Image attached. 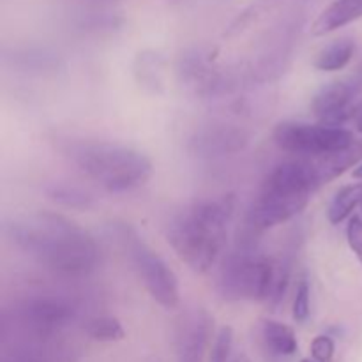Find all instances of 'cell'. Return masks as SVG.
<instances>
[{"label": "cell", "instance_id": "cell-1", "mask_svg": "<svg viewBox=\"0 0 362 362\" xmlns=\"http://www.w3.org/2000/svg\"><path fill=\"white\" fill-rule=\"evenodd\" d=\"M4 235L16 250L62 278H83L98 267L94 237L59 212L13 216L4 223Z\"/></svg>", "mask_w": 362, "mask_h": 362}, {"label": "cell", "instance_id": "cell-2", "mask_svg": "<svg viewBox=\"0 0 362 362\" xmlns=\"http://www.w3.org/2000/svg\"><path fill=\"white\" fill-rule=\"evenodd\" d=\"M292 276L288 257H269L258 251V240L239 237L235 247L223 258L218 292L228 303L257 300L278 308Z\"/></svg>", "mask_w": 362, "mask_h": 362}, {"label": "cell", "instance_id": "cell-3", "mask_svg": "<svg viewBox=\"0 0 362 362\" xmlns=\"http://www.w3.org/2000/svg\"><path fill=\"white\" fill-rule=\"evenodd\" d=\"M233 212V194L197 202L173 216L166 228V240L191 271L205 274L225 250Z\"/></svg>", "mask_w": 362, "mask_h": 362}, {"label": "cell", "instance_id": "cell-4", "mask_svg": "<svg viewBox=\"0 0 362 362\" xmlns=\"http://www.w3.org/2000/svg\"><path fill=\"white\" fill-rule=\"evenodd\" d=\"M55 147L81 173L110 193H126L147 184L152 161L129 145L90 138L59 136Z\"/></svg>", "mask_w": 362, "mask_h": 362}, {"label": "cell", "instance_id": "cell-5", "mask_svg": "<svg viewBox=\"0 0 362 362\" xmlns=\"http://www.w3.org/2000/svg\"><path fill=\"white\" fill-rule=\"evenodd\" d=\"M317 189V179L308 159H296L274 166L247 211L243 228L260 237L267 230L300 214Z\"/></svg>", "mask_w": 362, "mask_h": 362}, {"label": "cell", "instance_id": "cell-6", "mask_svg": "<svg viewBox=\"0 0 362 362\" xmlns=\"http://www.w3.org/2000/svg\"><path fill=\"white\" fill-rule=\"evenodd\" d=\"M81 317L80 304L62 293H28L4 311V325H13L25 345L55 343L64 329L71 327Z\"/></svg>", "mask_w": 362, "mask_h": 362}, {"label": "cell", "instance_id": "cell-7", "mask_svg": "<svg viewBox=\"0 0 362 362\" xmlns=\"http://www.w3.org/2000/svg\"><path fill=\"white\" fill-rule=\"evenodd\" d=\"M304 23L306 14L304 11L296 9L274 21L262 34L250 59L243 62L247 83H272L283 76L288 69Z\"/></svg>", "mask_w": 362, "mask_h": 362}, {"label": "cell", "instance_id": "cell-8", "mask_svg": "<svg viewBox=\"0 0 362 362\" xmlns=\"http://www.w3.org/2000/svg\"><path fill=\"white\" fill-rule=\"evenodd\" d=\"M112 233L152 299L165 310H175L180 303L179 279L175 272L138 235L133 226L115 223L112 225Z\"/></svg>", "mask_w": 362, "mask_h": 362}, {"label": "cell", "instance_id": "cell-9", "mask_svg": "<svg viewBox=\"0 0 362 362\" xmlns=\"http://www.w3.org/2000/svg\"><path fill=\"white\" fill-rule=\"evenodd\" d=\"M274 144L300 159H315L345 151L356 141L352 131L327 124L279 122L272 131Z\"/></svg>", "mask_w": 362, "mask_h": 362}, {"label": "cell", "instance_id": "cell-10", "mask_svg": "<svg viewBox=\"0 0 362 362\" xmlns=\"http://www.w3.org/2000/svg\"><path fill=\"white\" fill-rule=\"evenodd\" d=\"M362 108V62L345 78L324 85L315 94L311 110L320 124L341 127L346 120L357 119Z\"/></svg>", "mask_w": 362, "mask_h": 362}, {"label": "cell", "instance_id": "cell-11", "mask_svg": "<svg viewBox=\"0 0 362 362\" xmlns=\"http://www.w3.org/2000/svg\"><path fill=\"white\" fill-rule=\"evenodd\" d=\"M251 136L244 127L226 122H211L198 127L187 141V151L202 161L239 154L250 144Z\"/></svg>", "mask_w": 362, "mask_h": 362}, {"label": "cell", "instance_id": "cell-12", "mask_svg": "<svg viewBox=\"0 0 362 362\" xmlns=\"http://www.w3.org/2000/svg\"><path fill=\"white\" fill-rule=\"evenodd\" d=\"M2 64L14 73L25 76L52 78L66 71V60L48 46L16 45L2 49Z\"/></svg>", "mask_w": 362, "mask_h": 362}, {"label": "cell", "instance_id": "cell-13", "mask_svg": "<svg viewBox=\"0 0 362 362\" xmlns=\"http://www.w3.org/2000/svg\"><path fill=\"white\" fill-rule=\"evenodd\" d=\"M211 315L194 310L182 318L177 329V362H204L212 338Z\"/></svg>", "mask_w": 362, "mask_h": 362}, {"label": "cell", "instance_id": "cell-14", "mask_svg": "<svg viewBox=\"0 0 362 362\" xmlns=\"http://www.w3.org/2000/svg\"><path fill=\"white\" fill-rule=\"evenodd\" d=\"M311 170L315 173L318 187L334 180L336 177L343 175L346 170L357 168L362 163V140H356L345 151L334 152V154L322 156V158L308 159Z\"/></svg>", "mask_w": 362, "mask_h": 362}, {"label": "cell", "instance_id": "cell-15", "mask_svg": "<svg viewBox=\"0 0 362 362\" xmlns=\"http://www.w3.org/2000/svg\"><path fill=\"white\" fill-rule=\"evenodd\" d=\"M362 18V0H334L318 14L311 25V34L325 35L339 30Z\"/></svg>", "mask_w": 362, "mask_h": 362}, {"label": "cell", "instance_id": "cell-16", "mask_svg": "<svg viewBox=\"0 0 362 362\" xmlns=\"http://www.w3.org/2000/svg\"><path fill=\"white\" fill-rule=\"evenodd\" d=\"M165 69L166 62L165 57L152 49H144L134 57L133 74L136 83L144 90L152 92V94H161L165 92Z\"/></svg>", "mask_w": 362, "mask_h": 362}, {"label": "cell", "instance_id": "cell-17", "mask_svg": "<svg viewBox=\"0 0 362 362\" xmlns=\"http://www.w3.org/2000/svg\"><path fill=\"white\" fill-rule=\"evenodd\" d=\"M124 18L115 11L106 9L105 6H92V9L81 11L74 18V28L87 35L113 34L120 30Z\"/></svg>", "mask_w": 362, "mask_h": 362}, {"label": "cell", "instance_id": "cell-18", "mask_svg": "<svg viewBox=\"0 0 362 362\" xmlns=\"http://www.w3.org/2000/svg\"><path fill=\"white\" fill-rule=\"evenodd\" d=\"M262 341L265 349L278 357H292L299 349L297 336L292 327L276 320H264L262 324Z\"/></svg>", "mask_w": 362, "mask_h": 362}, {"label": "cell", "instance_id": "cell-19", "mask_svg": "<svg viewBox=\"0 0 362 362\" xmlns=\"http://www.w3.org/2000/svg\"><path fill=\"white\" fill-rule=\"evenodd\" d=\"M354 53H356V41L352 37H339L318 52L315 67L324 73L341 71L354 59Z\"/></svg>", "mask_w": 362, "mask_h": 362}, {"label": "cell", "instance_id": "cell-20", "mask_svg": "<svg viewBox=\"0 0 362 362\" xmlns=\"http://www.w3.org/2000/svg\"><path fill=\"white\" fill-rule=\"evenodd\" d=\"M357 207H362V182L343 186L334 198L331 200L327 209V218L332 225H339L346 218L352 216Z\"/></svg>", "mask_w": 362, "mask_h": 362}, {"label": "cell", "instance_id": "cell-21", "mask_svg": "<svg viewBox=\"0 0 362 362\" xmlns=\"http://www.w3.org/2000/svg\"><path fill=\"white\" fill-rule=\"evenodd\" d=\"M46 194H48L49 200H53L55 204L67 209H81V211H87V209L94 207V198H92V194H88L81 187L69 186V184H53V186H49L46 189Z\"/></svg>", "mask_w": 362, "mask_h": 362}, {"label": "cell", "instance_id": "cell-22", "mask_svg": "<svg viewBox=\"0 0 362 362\" xmlns=\"http://www.w3.org/2000/svg\"><path fill=\"white\" fill-rule=\"evenodd\" d=\"M85 332L92 339L101 343H115L122 341L126 338L122 324L113 317H94L87 318L85 322Z\"/></svg>", "mask_w": 362, "mask_h": 362}, {"label": "cell", "instance_id": "cell-23", "mask_svg": "<svg viewBox=\"0 0 362 362\" xmlns=\"http://www.w3.org/2000/svg\"><path fill=\"white\" fill-rule=\"evenodd\" d=\"M233 329L230 325L219 329V332L216 334L214 343H212L211 350V359L209 362H232L233 356Z\"/></svg>", "mask_w": 362, "mask_h": 362}, {"label": "cell", "instance_id": "cell-24", "mask_svg": "<svg viewBox=\"0 0 362 362\" xmlns=\"http://www.w3.org/2000/svg\"><path fill=\"white\" fill-rule=\"evenodd\" d=\"M311 313V288L310 281L306 276L299 279L296 290V297H293V320L297 324H304L310 318Z\"/></svg>", "mask_w": 362, "mask_h": 362}, {"label": "cell", "instance_id": "cell-25", "mask_svg": "<svg viewBox=\"0 0 362 362\" xmlns=\"http://www.w3.org/2000/svg\"><path fill=\"white\" fill-rule=\"evenodd\" d=\"M334 339L327 334H320L311 343V357L317 362H331L334 357Z\"/></svg>", "mask_w": 362, "mask_h": 362}, {"label": "cell", "instance_id": "cell-26", "mask_svg": "<svg viewBox=\"0 0 362 362\" xmlns=\"http://www.w3.org/2000/svg\"><path fill=\"white\" fill-rule=\"evenodd\" d=\"M346 240H349L350 250L357 257L359 264L362 265V218L354 216L346 225Z\"/></svg>", "mask_w": 362, "mask_h": 362}, {"label": "cell", "instance_id": "cell-27", "mask_svg": "<svg viewBox=\"0 0 362 362\" xmlns=\"http://www.w3.org/2000/svg\"><path fill=\"white\" fill-rule=\"evenodd\" d=\"M87 2H90L92 6H105V4H112L115 0H87Z\"/></svg>", "mask_w": 362, "mask_h": 362}, {"label": "cell", "instance_id": "cell-28", "mask_svg": "<svg viewBox=\"0 0 362 362\" xmlns=\"http://www.w3.org/2000/svg\"><path fill=\"white\" fill-rule=\"evenodd\" d=\"M232 362H250V359H247V357L244 356V354H235V356H233V361Z\"/></svg>", "mask_w": 362, "mask_h": 362}, {"label": "cell", "instance_id": "cell-29", "mask_svg": "<svg viewBox=\"0 0 362 362\" xmlns=\"http://www.w3.org/2000/svg\"><path fill=\"white\" fill-rule=\"evenodd\" d=\"M356 126H357V131L362 133V108H361L359 115H357V119H356Z\"/></svg>", "mask_w": 362, "mask_h": 362}, {"label": "cell", "instance_id": "cell-30", "mask_svg": "<svg viewBox=\"0 0 362 362\" xmlns=\"http://www.w3.org/2000/svg\"><path fill=\"white\" fill-rule=\"evenodd\" d=\"M354 177H356V179L362 180V163H361L359 166H357V168H354Z\"/></svg>", "mask_w": 362, "mask_h": 362}, {"label": "cell", "instance_id": "cell-31", "mask_svg": "<svg viewBox=\"0 0 362 362\" xmlns=\"http://www.w3.org/2000/svg\"><path fill=\"white\" fill-rule=\"evenodd\" d=\"M300 362H317L315 359H303Z\"/></svg>", "mask_w": 362, "mask_h": 362}]
</instances>
